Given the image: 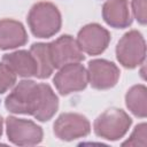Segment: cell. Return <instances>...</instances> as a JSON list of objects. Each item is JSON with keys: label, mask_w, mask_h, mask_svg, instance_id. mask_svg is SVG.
<instances>
[{"label": "cell", "mask_w": 147, "mask_h": 147, "mask_svg": "<svg viewBox=\"0 0 147 147\" xmlns=\"http://www.w3.org/2000/svg\"><path fill=\"white\" fill-rule=\"evenodd\" d=\"M146 129H147L146 123L138 124L134 127V130L131 133V136L129 137V139L125 140L122 144V146H141V147H145L147 145V141H146V137H147Z\"/></svg>", "instance_id": "obj_16"}, {"label": "cell", "mask_w": 147, "mask_h": 147, "mask_svg": "<svg viewBox=\"0 0 147 147\" xmlns=\"http://www.w3.org/2000/svg\"><path fill=\"white\" fill-rule=\"evenodd\" d=\"M102 18L111 28H129L132 24L129 0H107L102 6Z\"/></svg>", "instance_id": "obj_12"}, {"label": "cell", "mask_w": 147, "mask_h": 147, "mask_svg": "<svg viewBox=\"0 0 147 147\" xmlns=\"http://www.w3.org/2000/svg\"><path fill=\"white\" fill-rule=\"evenodd\" d=\"M31 54L34 56L36 62L38 64V72H37V78L39 79H45L51 77L53 74L54 67L51 60L49 55V47L48 42H34L31 45L30 49Z\"/></svg>", "instance_id": "obj_15"}, {"label": "cell", "mask_w": 147, "mask_h": 147, "mask_svg": "<svg viewBox=\"0 0 147 147\" xmlns=\"http://www.w3.org/2000/svg\"><path fill=\"white\" fill-rule=\"evenodd\" d=\"M56 138L63 141H74L85 138L91 132L90 121L78 113H62L53 124Z\"/></svg>", "instance_id": "obj_7"}, {"label": "cell", "mask_w": 147, "mask_h": 147, "mask_svg": "<svg viewBox=\"0 0 147 147\" xmlns=\"http://www.w3.org/2000/svg\"><path fill=\"white\" fill-rule=\"evenodd\" d=\"M16 83V74L11 71V69L5 64L2 61L0 62V94L6 93L9 88H11Z\"/></svg>", "instance_id": "obj_17"}, {"label": "cell", "mask_w": 147, "mask_h": 147, "mask_svg": "<svg viewBox=\"0 0 147 147\" xmlns=\"http://www.w3.org/2000/svg\"><path fill=\"white\" fill-rule=\"evenodd\" d=\"M53 83L57 92L63 96L80 92L86 88L88 83L87 70L80 62L65 64L55 74Z\"/></svg>", "instance_id": "obj_6"}, {"label": "cell", "mask_w": 147, "mask_h": 147, "mask_svg": "<svg viewBox=\"0 0 147 147\" xmlns=\"http://www.w3.org/2000/svg\"><path fill=\"white\" fill-rule=\"evenodd\" d=\"M6 133L8 140L16 146H34L42 141L44 132L31 119L8 116L6 118Z\"/></svg>", "instance_id": "obj_5"}, {"label": "cell", "mask_w": 147, "mask_h": 147, "mask_svg": "<svg viewBox=\"0 0 147 147\" xmlns=\"http://www.w3.org/2000/svg\"><path fill=\"white\" fill-rule=\"evenodd\" d=\"M111 40L110 32L98 23L84 25L77 34V44L83 53L88 55L102 54Z\"/></svg>", "instance_id": "obj_8"}, {"label": "cell", "mask_w": 147, "mask_h": 147, "mask_svg": "<svg viewBox=\"0 0 147 147\" xmlns=\"http://www.w3.org/2000/svg\"><path fill=\"white\" fill-rule=\"evenodd\" d=\"M26 22L34 37L46 39L55 36L61 30L62 17L54 3L39 1L30 8Z\"/></svg>", "instance_id": "obj_2"}, {"label": "cell", "mask_w": 147, "mask_h": 147, "mask_svg": "<svg viewBox=\"0 0 147 147\" xmlns=\"http://www.w3.org/2000/svg\"><path fill=\"white\" fill-rule=\"evenodd\" d=\"M131 125L132 118L123 109L109 108L95 118L93 130L101 139L117 141L127 133Z\"/></svg>", "instance_id": "obj_3"}, {"label": "cell", "mask_w": 147, "mask_h": 147, "mask_svg": "<svg viewBox=\"0 0 147 147\" xmlns=\"http://www.w3.org/2000/svg\"><path fill=\"white\" fill-rule=\"evenodd\" d=\"M121 76L118 67L105 59H94L88 62L87 78L90 85L95 90H109L114 87Z\"/></svg>", "instance_id": "obj_10"}, {"label": "cell", "mask_w": 147, "mask_h": 147, "mask_svg": "<svg viewBox=\"0 0 147 147\" xmlns=\"http://www.w3.org/2000/svg\"><path fill=\"white\" fill-rule=\"evenodd\" d=\"M2 125H3V118H2L1 115H0V138H1V136H2Z\"/></svg>", "instance_id": "obj_19"}, {"label": "cell", "mask_w": 147, "mask_h": 147, "mask_svg": "<svg viewBox=\"0 0 147 147\" xmlns=\"http://www.w3.org/2000/svg\"><path fill=\"white\" fill-rule=\"evenodd\" d=\"M29 40L24 25L11 18L0 20V49H14L24 46Z\"/></svg>", "instance_id": "obj_11"}, {"label": "cell", "mask_w": 147, "mask_h": 147, "mask_svg": "<svg viewBox=\"0 0 147 147\" xmlns=\"http://www.w3.org/2000/svg\"><path fill=\"white\" fill-rule=\"evenodd\" d=\"M49 55L54 69L69 63H78L85 60V55L79 48L77 40L70 34H63L57 39L48 42Z\"/></svg>", "instance_id": "obj_9"}, {"label": "cell", "mask_w": 147, "mask_h": 147, "mask_svg": "<svg viewBox=\"0 0 147 147\" xmlns=\"http://www.w3.org/2000/svg\"><path fill=\"white\" fill-rule=\"evenodd\" d=\"M125 105L127 109L139 118L147 116V88L144 84H137L130 87L125 94Z\"/></svg>", "instance_id": "obj_14"}, {"label": "cell", "mask_w": 147, "mask_h": 147, "mask_svg": "<svg viewBox=\"0 0 147 147\" xmlns=\"http://www.w3.org/2000/svg\"><path fill=\"white\" fill-rule=\"evenodd\" d=\"M146 1L147 0H132L131 7H132V13L137 22L141 25H145L147 22V15H146Z\"/></svg>", "instance_id": "obj_18"}, {"label": "cell", "mask_w": 147, "mask_h": 147, "mask_svg": "<svg viewBox=\"0 0 147 147\" xmlns=\"http://www.w3.org/2000/svg\"><path fill=\"white\" fill-rule=\"evenodd\" d=\"M11 114L31 115L39 122H48L59 109V98L48 84L23 79L5 99Z\"/></svg>", "instance_id": "obj_1"}, {"label": "cell", "mask_w": 147, "mask_h": 147, "mask_svg": "<svg viewBox=\"0 0 147 147\" xmlns=\"http://www.w3.org/2000/svg\"><path fill=\"white\" fill-rule=\"evenodd\" d=\"M5 64H7L16 76L23 78L36 77L38 72V64L36 62L34 56L30 51L18 49L8 54H5L1 60Z\"/></svg>", "instance_id": "obj_13"}, {"label": "cell", "mask_w": 147, "mask_h": 147, "mask_svg": "<svg viewBox=\"0 0 147 147\" xmlns=\"http://www.w3.org/2000/svg\"><path fill=\"white\" fill-rule=\"evenodd\" d=\"M116 59L125 69L141 65L146 59V41L138 30H130L122 36L116 45Z\"/></svg>", "instance_id": "obj_4"}]
</instances>
